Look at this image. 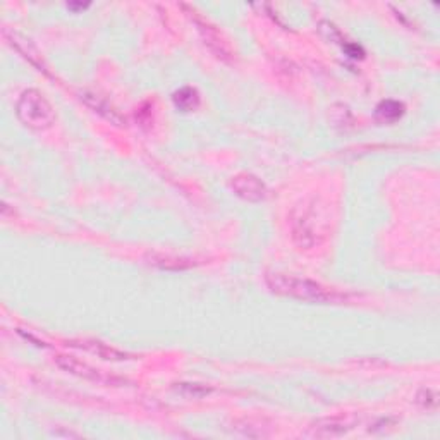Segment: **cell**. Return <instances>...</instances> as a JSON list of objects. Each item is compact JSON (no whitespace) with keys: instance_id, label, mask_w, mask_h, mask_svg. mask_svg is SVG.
Segmentation results:
<instances>
[{"instance_id":"cell-16","label":"cell","mask_w":440,"mask_h":440,"mask_svg":"<svg viewBox=\"0 0 440 440\" xmlns=\"http://www.w3.org/2000/svg\"><path fill=\"white\" fill-rule=\"evenodd\" d=\"M86 7H90V3H67V9L71 10H79V9H86Z\"/></svg>"},{"instance_id":"cell-2","label":"cell","mask_w":440,"mask_h":440,"mask_svg":"<svg viewBox=\"0 0 440 440\" xmlns=\"http://www.w3.org/2000/svg\"><path fill=\"white\" fill-rule=\"evenodd\" d=\"M16 114L19 121L30 129H49L56 121V111L50 101L38 90H26L21 93L16 105Z\"/></svg>"},{"instance_id":"cell-12","label":"cell","mask_w":440,"mask_h":440,"mask_svg":"<svg viewBox=\"0 0 440 440\" xmlns=\"http://www.w3.org/2000/svg\"><path fill=\"white\" fill-rule=\"evenodd\" d=\"M318 31L322 33L323 38H327L329 42L341 43V45H346V40L343 38V35H341V31L337 30L336 24L330 23V21H320V23H318Z\"/></svg>"},{"instance_id":"cell-8","label":"cell","mask_w":440,"mask_h":440,"mask_svg":"<svg viewBox=\"0 0 440 440\" xmlns=\"http://www.w3.org/2000/svg\"><path fill=\"white\" fill-rule=\"evenodd\" d=\"M81 100H85V104L88 105L90 108H93L97 114H100L101 117L107 119L108 122H112V124L115 126H126V119L122 117L121 114H119L117 111H115L114 107H112L108 101H105L104 98L97 97V95H92L88 92H83L81 93Z\"/></svg>"},{"instance_id":"cell-11","label":"cell","mask_w":440,"mask_h":440,"mask_svg":"<svg viewBox=\"0 0 440 440\" xmlns=\"http://www.w3.org/2000/svg\"><path fill=\"white\" fill-rule=\"evenodd\" d=\"M79 348H85L88 349L90 352H95L97 356L104 359H114V361H122V359H127V355L121 351H115V349L108 348L107 344H101V343H95V341H86V343H81Z\"/></svg>"},{"instance_id":"cell-15","label":"cell","mask_w":440,"mask_h":440,"mask_svg":"<svg viewBox=\"0 0 440 440\" xmlns=\"http://www.w3.org/2000/svg\"><path fill=\"white\" fill-rule=\"evenodd\" d=\"M344 47H346V52L349 54V56L355 57V59H358V57H363V50L359 49L358 45H348V43H346Z\"/></svg>"},{"instance_id":"cell-5","label":"cell","mask_w":440,"mask_h":440,"mask_svg":"<svg viewBox=\"0 0 440 440\" xmlns=\"http://www.w3.org/2000/svg\"><path fill=\"white\" fill-rule=\"evenodd\" d=\"M356 423H359V420L355 414H346V416L341 414V416L323 418V420L315 421L311 425V434L315 437H341V435L352 430L356 427Z\"/></svg>"},{"instance_id":"cell-3","label":"cell","mask_w":440,"mask_h":440,"mask_svg":"<svg viewBox=\"0 0 440 440\" xmlns=\"http://www.w3.org/2000/svg\"><path fill=\"white\" fill-rule=\"evenodd\" d=\"M56 363L59 368L64 370V372L72 373V375H76V377H81V378H85V380L97 382V384H111V385L122 384V380H119V378L105 375V373L98 372V370L92 368V366L79 361V359L72 358V356H64V355L57 356Z\"/></svg>"},{"instance_id":"cell-10","label":"cell","mask_w":440,"mask_h":440,"mask_svg":"<svg viewBox=\"0 0 440 440\" xmlns=\"http://www.w3.org/2000/svg\"><path fill=\"white\" fill-rule=\"evenodd\" d=\"M405 114V105L398 100H384L377 105L375 115L382 122H396Z\"/></svg>"},{"instance_id":"cell-7","label":"cell","mask_w":440,"mask_h":440,"mask_svg":"<svg viewBox=\"0 0 440 440\" xmlns=\"http://www.w3.org/2000/svg\"><path fill=\"white\" fill-rule=\"evenodd\" d=\"M193 21H195V24L198 26V31H199V35H202L205 45L209 47V49L212 50V52L215 54L219 59H222V60L231 59V49H229L227 43L222 40L219 31H217L215 28L212 26V24H209V23H205V21L199 19L198 16H193Z\"/></svg>"},{"instance_id":"cell-1","label":"cell","mask_w":440,"mask_h":440,"mask_svg":"<svg viewBox=\"0 0 440 440\" xmlns=\"http://www.w3.org/2000/svg\"><path fill=\"white\" fill-rule=\"evenodd\" d=\"M268 289L274 294L313 304H341L348 300L346 294L337 293L323 284L311 281L308 277L282 272H270L265 275Z\"/></svg>"},{"instance_id":"cell-4","label":"cell","mask_w":440,"mask_h":440,"mask_svg":"<svg viewBox=\"0 0 440 440\" xmlns=\"http://www.w3.org/2000/svg\"><path fill=\"white\" fill-rule=\"evenodd\" d=\"M231 188L241 199L250 203H258L267 198V186L253 174H238L232 177Z\"/></svg>"},{"instance_id":"cell-13","label":"cell","mask_w":440,"mask_h":440,"mask_svg":"<svg viewBox=\"0 0 440 440\" xmlns=\"http://www.w3.org/2000/svg\"><path fill=\"white\" fill-rule=\"evenodd\" d=\"M416 402L425 409L437 408V392L434 389H421L416 394Z\"/></svg>"},{"instance_id":"cell-14","label":"cell","mask_w":440,"mask_h":440,"mask_svg":"<svg viewBox=\"0 0 440 440\" xmlns=\"http://www.w3.org/2000/svg\"><path fill=\"white\" fill-rule=\"evenodd\" d=\"M155 261H152L154 265H158L160 268H167V270H181V268L191 267V263H184V260L181 258H170V256H158L154 258Z\"/></svg>"},{"instance_id":"cell-6","label":"cell","mask_w":440,"mask_h":440,"mask_svg":"<svg viewBox=\"0 0 440 440\" xmlns=\"http://www.w3.org/2000/svg\"><path fill=\"white\" fill-rule=\"evenodd\" d=\"M2 35H3V38H6L7 42H9L10 45H13L14 49H16L17 52H19L21 56L24 57V59L30 60V64L35 65L38 71L49 74V69H47L45 63H43L42 54H40V50L36 49L35 45H33L30 38H26V36H23L21 33H17V31H10L9 28H3Z\"/></svg>"},{"instance_id":"cell-9","label":"cell","mask_w":440,"mask_h":440,"mask_svg":"<svg viewBox=\"0 0 440 440\" xmlns=\"http://www.w3.org/2000/svg\"><path fill=\"white\" fill-rule=\"evenodd\" d=\"M172 101L181 112H193L199 107V93L193 86H184L172 95Z\"/></svg>"}]
</instances>
